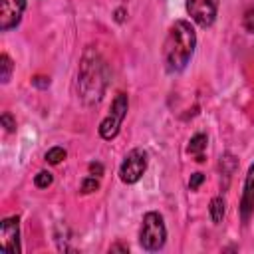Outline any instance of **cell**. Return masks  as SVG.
<instances>
[{"label": "cell", "mask_w": 254, "mask_h": 254, "mask_svg": "<svg viewBox=\"0 0 254 254\" xmlns=\"http://www.w3.org/2000/svg\"><path fill=\"white\" fill-rule=\"evenodd\" d=\"M194 46H196V34L192 26L187 20H177L171 26L163 46V62L167 71L175 73L185 69V65L189 64L194 52Z\"/></svg>", "instance_id": "obj_1"}, {"label": "cell", "mask_w": 254, "mask_h": 254, "mask_svg": "<svg viewBox=\"0 0 254 254\" xmlns=\"http://www.w3.org/2000/svg\"><path fill=\"white\" fill-rule=\"evenodd\" d=\"M107 83V67L97 52L87 50L79 67V91L85 103H95L101 99Z\"/></svg>", "instance_id": "obj_2"}, {"label": "cell", "mask_w": 254, "mask_h": 254, "mask_svg": "<svg viewBox=\"0 0 254 254\" xmlns=\"http://www.w3.org/2000/svg\"><path fill=\"white\" fill-rule=\"evenodd\" d=\"M167 238V228L163 222V216L159 212H147L143 216V224L139 230V242L145 250L155 252L161 250Z\"/></svg>", "instance_id": "obj_3"}, {"label": "cell", "mask_w": 254, "mask_h": 254, "mask_svg": "<svg viewBox=\"0 0 254 254\" xmlns=\"http://www.w3.org/2000/svg\"><path fill=\"white\" fill-rule=\"evenodd\" d=\"M127 107H129V101H127V95L125 93H117L113 103H111V109H109V115L101 121L99 125V135L103 139H113L117 133H119V127L127 115Z\"/></svg>", "instance_id": "obj_4"}, {"label": "cell", "mask_w": 254, "mask_h": 254, "mask_svg": "<svg viewBox=\"0 0 254 254\" xmlns=\"http://www.w3.org/2000/svg\"><path fill=\"white\" fill-rule=\"evenodd\" d=\"M145 169H147V153L143 149H133L123 159V163L119 167V177L123 183L133 185L143 177Z\"/></svg>", "instance_id": "obj_5"}, {"label": "cell", "mask_w": 254, "mask_h": 254, "mask_svg": "<svg viewBox=\"0 0 254 254\" xmlns=\"http://www.w3.org/2000/svg\"><path fill=\"white\" fill-rule=\"evenodd\" d=\"M216 10H218V0H187V12L202 28L212 26L216 18Z\"/></svg>", "instance_id": "obj_6"}, {"label": "cell", "mask_w": 254, "mask_h": 254, "mask_svg": "<svg viewBox=\"0 0 254 254\" xmlns=\"http://www.w3.org/2000/svg\"><path fill=\"white\" fill-rule=\"evenodd\" d=\"M0 246L4 252H20V220L18 216L4 218L0 224Z\"/></svg>", "instance_id": "obj_7"}, {"label": "cell", "mask_w": 254, "mask_h": 254, "mask_svg": "<svg viewBox=\"0 0 254 254\" xmlns=\"http://www.w3.org/2000/svg\"><path fill=\"white\" fill-rule=\"evenodd\" d=\"M24 8H26V0H0V30L6 32L18 26Z\"/></svg>", "instance_id": "obj_8"}, {"label": "cell", "mask_w": 254, "mask_h": 254, "mask_svg": "<svg viewBox=\"0 0 254 254\" xmlns=\"http://www.w3.org/2000/svg\"><path fill=\"white\" fill-rule=\"evenodd\" d=\"M240 212L242 218L248 220V216L254 212V163L250 165L244 181V192H242V202H240Z\"/></svg>", "instance_id": "obj_9"}, {"label": "cell", "mask_w": 254, "mask_h": 254, "mask_svg": "<svg viewBox=\"0 0 254 254\" xmlns=\"http://www.w3.org/2000/svg\"><path fill=\"white\" fill-rule=\"evenodd\" d=\"M204 149H206V135H202V133L194 135L189 143V155H192L198 163H202L204 161Z\"/></svg>", "instance_id": "obj_10"}, {"label": "cell", "mask_w": 254, "mask_h": 254, "mask_svg": "<svg viewBox=\"0 0 254 254\" xmlns=\"http://www.w3.org/2000/svg\"><path fill=\"white\" fill-rule=\"evenodd\" d=\"M224 200L220 198V196H214L212 200H210V206H208V212H210V218H212V222H220L222 218H224Z\"/></svg>", "instance_id": "obj_11"}, {"label": "cell", "mask_w": 254, "mask_h": 254, "mask_svg": "<svg viewBox=\"0 0 254 254\" xmlns=\"http://www.w3.org/2000/svg\"><path fill=\"white\" fill-rule=\"evenodd\" d=\"M65 149H62V147H52L48 153H46V161L50 163V165H58V163H62L64 159H65Z\"/></svg>", "instance_id": "obj_12"}, {"label": "cell", "mask_w": 254, "mask_h": 254, "mask_svg": "<svg viewBox=\"0 0 254 254\" xmlns=\"http://www.w3.org/2000/svg\"><path fill=\"white\" fill-rule=\"evenodd\" d=\"M0 67H2V81L6 83L8 79H10V73H12V60L6 56V54H2L0 56Z\"/></svg>", "instance_id": "obj_13"}, {"label": "cell", "mask_w": 254, "mask_h": 254, "mask_svg": "<svg viewBox=\"0 0 254 254\" xmlns=\"http://www.w3.org/2000/svg\"><path fill=\"white\" fill-rule=\"evenodd\" d=\"M52 181H54V177H52V173H48V171H40V173L36 175V179H34V183H36L38 189H48V187L52 185Z\"/></svg>", "instance_id": "obj_14"}, {"label": "cell", "mask_w": 254, "mask_h": 254, "mask_svg": "<svg viewBox=\"0 0 254 254\" xmlns=\"http://www.w3.org/2000/svg\"><path fill=\"white\" fill-rule=\"evenodd\" d=\"M97 189H99V181H97L95 177L83 179V183H81V192H93V190H97Z\"/></svg>", "instance_id": "obj_15"}, {"label": "cell", "mask_w": 254, "mask_h": 254, "mask_svg": "<svg viewBox=\"0 0 254 254\" xmlns=\"http://www.w3.org/2000/svg\"><path fill=\"white\" fill-rule=\"evenodd\" d=\"M244 28H246V32L254 34V8L244 14Z\"/></svg>", "instance_id": "obj_16"}, {"label": "cell", "mask_w": 254, "mask_h": 254, "mask_svg": "<svg viewBox=\"0 0 254 254\" xmlns=\"http://www.w3.org/2000/svg\"><path fill=\"white\" fill-rule=\"evenodd\" d=\"M202 181H204V175H202V173H194V175H190V181H189L190 190H196V189L200 187Z\"/></svg>", "instance_id": "obj_17"}, {"label": "cell", "mask_w": 254, "mask_h": 254, "mask_svg": "<svg viewBox=\"0 0 254 254\" xmlns=\"http://www.w3.org/2000/svg\"><path fill=\"white\" fill-rule=\"evenodd\" d=\"M2 125L6 127V131H14V127H16V123L12 121V117H10V113H4V115H2Z\"/></svg>", "instance_id": "obj_18"}, {"label": "cell", "mask_w": 254, "mask_h": 254, "mask_svg": "<svg viewBox=\"0 0 254 254\" xmlns=\"http://www.w3.org/2000/svg\"><path fill=\"white\" fill-rule=\"evenodd\" d=\"M89 171H91V173H97V175H101V173H103V167H101L99 163H91V165H89Z\"/></svg>", "instance_id": "obj_19"}]
</instances>
